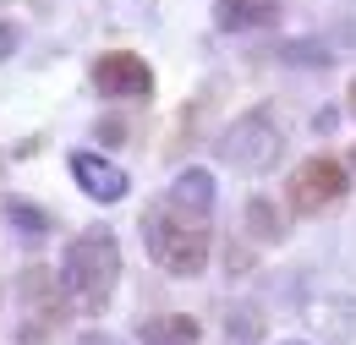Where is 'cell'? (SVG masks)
<instances>
[{"mask_svg": "<svg viewBox=\"0 0 356 345\" xmlns=\"http://www.w3.org/2000/svg\"><path fill=\"white\" fill-rule=\"evenodd\" d=\"M72 181L88 192L93 203H115V198H127V170L121 165H110L104 154H72Z\"/></svg>", "mask_w": 356, "mask_h": 345, "instance_id": "obj_6", "label": "cell"}, {"mask_svg": "<svg viewBox=\"0 0 356 345\" xmlns=\"http://www.w3.org/2000/svg\"><path fill=\"white\" fill-rule=\"evenodd\" d=\"M137 340L143 345H197L203 329H197V318H186V312H159V318H148V323L137 329Z\"/></svg>", "mask_w": 356, "mask_h": 345, "instance_id": "obj_9", "label": "cell"}, {"mask_svg": "<svg viewBox=\"0 0 356 345\" xmlns=\"http://www.w3.org/2000/svg\"><path fill=\"white\" fill-rule=\"evenodd\" d=\"M115 280H121V241H115V230L88 225V230L66 247L60 285H66L72 307H83L88 318H99V312L110 307V296H115Z\"/></svg>", "mask_w": 356, "mask_h": 345, "instance_id": "obj_1", "label": "cell"}, {"mask_svg": "<svg viewBox=\"0 0 356 345\" xmlns=\"http://www.w3.org/2000/svg\"><path fill=\"white\" fill-rule=\"evenodd\" d=\"M214 22L225 33H258L280 22V0H214Z\"/></svg>", "mask_w": 356, "mask_h": 345, "instance_id": "obj_8", "label": "cell"}, {"mask_svg": "<svg viewBox=\"0 0 356 345\" xmlns=\"http://www.w3.org/2000/svg\"><path fill=\"white\" fill-rule=\"evenodd\" d=\"M280 154H285V131H280V121H274L268 104L236 115V121L225 127V137H220V159L236 165L241 175H268L280 165Z\"/></svg>", "mask_w": 356, "mask_h": 345, "instance_id": "obj_3", "label": "cell"}, {"mask_svg": "<svg viewBox=\"0 0 356 345\" xmlns=\"http://www.w3.org/2000/svg\"><path fill=\"white\" fill-rule=\"evenodd\" d=\"M346 192H351V170H346L340 159H329V154L296 165V170H291V186H285V198H291L296 214H323V209H334Z\"/></svg>", "mask_w": 356, "mask_h": 345, "instance_id": "obj_4", "label": "cell"}, {"mask_svg": "<svg viewBox=\"0 0 356 345\" xmlns=\"http://www.w3.org/2000/svg\"><path fill=\"white\" fill-rule=\"evenodd\" d=\"M143 241H148V258L176 280L203 274V263H209V225H192L176 209H148L143 214Z\"/></svg>", "mask_w": 356, "mask_h": 345, "instance_id": "obj_2", "label": "cell"}, {"mask_svg": "<svg viewBox=\"0 0 356 345\" xmlns=\"http://www.w3.org/2000/svg\"><path fill=\"white\" fill-rule=\"evenodd\" d=\"M214 175L203 170V165H192V170L176 175V186H170V209L181 219H192V225H209V209H214Z\"/></svg>", "mask_w": 356, "mask_h": 345, "instance_id": "obj_7", "label": "cell"}, {"mask_svg": "<svg viewBox=\"0 0 356 345\" xmlns=\"http://www.w3.org/2000/svg\"><path fill=\"white\" fill-rule=\"evenodd\" d=\"M285 345H307V340H285Z\"/></svg>", "mask_w": 356, "mask_h": 345, "instance_id": "obj_14", "label": "cell"}, {"mask_svg": "<svg viewBox=\"0 0 356 345\" xmlns=\"http://www.w3.org/2000/svg\"><path fill=\"white\" fill-rule=\"evenodd\" d=\"M121 137H127L121 121H104V127H99V143H121Z\"/></svg>", "mask_w": 356, "mask_h": 345, "instance_id": "obj_12", "label": "cell"}, {"mask_svg": "<svg viewBox=\"0 0 356 345\" xmlns=\"http://www.w3.org/2000/svg\"><path fill=\"white\" fill-rule=\"evenodd\" d=\"M11 225H17V230H28V236H44V230H49V219L39 214L33 203H11Z\"/></svg>", "mask_w": 356, "mask_h": 345, "instance_id": "obj_10", "label": "cell"}, {"mask_svg": "<svg viewBox=\"0 0 356 345\" xmlns=\"http://www.w3.org/2000/svg\"><path fill=\"white\" fill-rule=\"evenodd\" d=\"M351 115H356V83H351Z\"/></svg>", "mask_w": 356, "mask_h": 345, "instance_id": "obj_13", "label": "cell"}, {"mask_svg": "<svg viewBox=\"0 0 356 345\" xmlns=\"http://www.w3.org/2000/svg\"><path fill=\"white\" fill-rule=\"evenodd\" d=\"M93 88L110 99H148L154 93V66L132 49H110L93 61Z\"/></svg>", "mask_w": 356, "mask_h": 345, "instance_id": "obj_5", "label": "cell"}, {"mask_svg": "<svg viewBox=\"0 0 356 345\" xmlns=\"http://www.w3.org/2000/svg\"><path fill=\"white\" fill-rule=\"evenodd\" d=\"M11 55H17V28L0 22V61H11Z\"/></svg>", "mask_w": 356, "mask_h": 345, "instance_id": "obj_11", "label": "cell"}]
</instances>
